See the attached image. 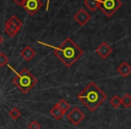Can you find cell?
<instances>
[{"mask_svg":"<svg viewBox=\"0 0 131 129\" xmlns=\"http://www.w3.org/2000/svg\"><path fill=\"white\" fill-rule=\"evenodd\" d=\"M9 62V58L4 53H0V67H4Z\"/></svg>","mask_w":131,"mask_h":129,"instance_id":"cell-18","label":"cell"},{"mask_svg":"<svg viewBox=\"0 0 131 129\" xmlns=\"http://www.w3.org/2000/svg\"><path fill=\"white\" fill-rule=\"evenodd\" d=\"M122 6L121 0H99L100 10L107 17H111Z\"/></svg>","mask_w":131,"mask_h":129,"instance_id":"cell-4","label":"cell"},{"mask_svg":"<svg viewBox=\"0 0 131 129\" xmlns=\"http://www.w3.org/2000/svg\"><path fill=\"white\" fill-rule=\"evenodd\" d=\"M84 3L92 12H94L99 6V0H84Z\"/></svg>","mask_w":131,"mask_h":129,"instance_id":"cell-13","label":"cell"},{"mask_svg":"<svg viewBox=\"0 0 131 129\" xmlns=\"http://www.w3.org/2000/svg\"><path fill=\"white\" fill-rule=\"evenodd\" d=\"M8 115H9V116H11V118H13L14 120H16L20 117L22 113H21V111L19 110L17 107H13V108L8 112Z\"/></svg>","mask_w":131,"mask_h":129,"instance_id":"cell-16","label":"cell"},{"mask_svg":"<svg viewBox=\"0 0 131 129\" xmlns=\"http://www.w3.org/2000/svg\"><path fill=\"white\" fill-rule=\"evenodd\" d=\"M9 20L11 21V22L13 23L15 25H16L18 28H20V29H21V27L23 26V22L20 20V19L17 18V16H15V15H13V16H11Z\"/></svg>","mask_w":131,"mask_h":129,"instance_id":"cell-19","label":"cell"},{"mask_svg":"<svg viewBox=\"0 0 131 129\" xmlns=\"http://www.w3.org/2000/svg\"><path fill=\"white\" fill-rule=\"evenodd\" d=\"M53 50L55 55L68 68L71 67L84 54L83 50L71 38L66 39L58 47H54Z\"/></svg>","mask_w":131,"mask_h":129,"instance_id":"cell-1","label":"cell"},{"mask_svg":"<svg viewBox=\"0 0 131 129\" xmlns=\"http://www.w3.org/2000/svg\"><path fill=\"white\" fill-rule=\"evenodd\" d=\"M110 104H111L113 107H115V108H118V107H120V105H122L121 98H120L118 96H117V95H115V96H113L112 98L111 99Z\"/></svg>","mask_w":131,"mask_h":129,"instance_id":"cell-15","label":"cell"},{"mask_svg":"<svg viewBox=\"0 0 131 129\" xmlns=\"http://www.w3.org/2000/svg\"><path fill=\"white\" fill-rule=\"evenodd\" d=\"M121 103L125 107L128 108L131 107V96L129 94H125L121 98Z\"/></svg>","mask_w":131,"mask_h":129,"instance_id":"cell-17","label":"cell"},{"mask_svg":"<svg viewBox=\"0 0 131 129\" xmlns=\"http://www.w3.org/2000/svg\"><path fill=\"white\" fill-rule=\"evenodd\" d=\"M13 1L15 3V4L18 5V6H23V4L24 3V1H25V0H13Z\"/></svg>","mask_w":131,"mask_h":129,"instance_id":"cell-21","label":"cell"},{"mask_svg":"<svg viewBox=\"0 0 131 129\" xmlns=\"http://www.w3.org/2000/svg\"><path fill=\"white\" fill-rule=\"evenodd\" d=\"M85 116L84 114L78 108V107H74L71 111L68 114L67 118L74 125H77L84 119Z\"/></svg>","mask_w":131,"mask_h":129,"instance_id":"cell-6","label":"cell"},{"mask_svg":"<svg viewBox=\"0 0 131 129\" xmlns=\"http://www.w3.org/2000/svg\"><path fill=\"white\" fill-rule=\"evenodd\" d=\"M5 31H6V33H7L10 37H15V35L19 33L20 28H18L16 25H15V24L8 19L6 22V24H5Z\"/></svg>","mask_w":131,"mask_h":129,"instance_id":"cell-9","label":"cell"},{"mask_svg":"<svg viewBox=\"0 0 131 129\" xmlns=\"http://www.w3.org/2000/svg\"><path fill=\"white\" fill-rule=\"evenodd\" d=\"M49 113H50V115L53 116V117L55 118V119L57 120H59L62 118V116H64V114L65 113L63 112V111L61 110V109L59 108V107L57 106V104L54 106V107H52V108L50 109V111H49Z\"/></svg>","mask_w":131,"mask_h":129,"instance_id":"cell-12","label":"cell"},{"mask_svg":"<svg viewBox=\"0 0 131 129\" xmlns=\"http://www.w3.org/2000/svg\"><path fill=\"white\" fill-rule=\"evenodd\" d=\"M57 106H58V107H59V108L61 109L64 113H66L67 111L68 110V109L70 108L69 103H68V101H66L65 99H63V98H62V99H60L59 101L57 103Z\"/></svg>","mask_w":131,"mask_h":129,"instance_id":"cell-14","label":"cell"},{"mask_svg":"<svg viewBox=\"0 0 131 129\" xmlns=\"http://www.w3.org/2000/svg\"><path fill=\"white\" fill-rule=\"evenodd\" d=\"M77 98L90 111H94L107 99V95L94 82H91L79 93Z\"/></svg>","mask_w":131,"mask_h":129,"instance_id":"cell-2","label":"cell"},{"mask_svg":"<svg viewBox=\"0 0 131 129\" xmlns=\"http://www.w3.org/2000/svg\"><path fill=\"white\" fill-rule=\"evenodd\" d=\"M42 5L40 0H25L22 6L30 15H33L42 7Z\"/></svg>","mask_w":131,"mask_h":129,"instance_id":"cell-5","label":"cell"},{"mask_svg":"<svg viewBox=\"0 0 131 129\" xmlns=\"http://www.w3.org/2000/svg\"><path fill=\"white\" fill-rule=\"evenodd\" d=\"M117 71H118L120 76L127 77L129 74H131V66L127 62H124L118 67Z\"/></svg>","mask_w":131,"mask_h":129,"instance_id":"cell-11","label":"cell"},{"mask_svg":"<svg viewBox=\"0 0 131 129\" xmlns=\"http://www.w3.org/2000/svg\"><path fill=\"white\" fill-rule=\"evenodd\" d=\"M49 3H50V0H47V6H46V11H49Z\"/></svg>","mask_w":131,"mask_h":129,"instance_id":"cell-22","label":"cell"},{"mask_svg":"<svg viewBox=\"0 0 131 129\" xmlns=\"http://www.w3.org/2000/svg\"><path fill=\"white\" fill-rule=\"evenodd\" d=\"M74 19L78 23V24L83 26L89 22L90 19H91V15H90L84 8H81V9H79V11L77 12V13L75 14Z\"/></svg>","mask_w":131,"mask_h":129,"instance_id":"cell-8","label":"cell"},{"mask_svg":"<svg viewBox=\"0 0 131 129\" xmlns=\"http://www.w3.org/2000/svg\"><path fill=\"white\" fill-rule=\"evenodd\" d=\"M96 53L102 59H107L112 53L113 50L106 42H102L98 47L96 48Z\"/></svg>","mask_w":131,"mask_h":129,"instance_id":"cell-7","label":"cell"},{"mask_svg":"<svg viewBox=\"0 0 131 129\" xmlns=\"http://www.w3.org/2000/svg\"><path fill=\"white\" fill-rule=\"evenodd\" d=\"M28 128L29 129H40V125L37 121L33 120L28 125Z\"/></svg>","mask_w":131,"mask_h":129,"instance_id":"cell-20","label":"cell"},{"mask_svg":"<svg viewBox=\"0 0 131 129\" xmlns=\"http://www.w3.org/2000/svg\"><path fill=\"white\" fill-rule=\"evenodd\" d=\"M36 55V51H34L33 48H31V46H26L24 47V49H23V51H21V56L26 61V62H30L31 61Z\"/></svg>","mask_w":131,"mask_h":129,"instance_id":"cell-10","label":"cell"},{"mask_svg":"<svg viewBox=\"0 0 131 129\" xmlns=\"http://www.w3.org/2000/svg\"><path fill=\"white\" fill-rule=\"evenodd\" d=\"M11 69L15 72V77L13 79V83L23 93H28L37 84V79L27 69L22 70L20 72H16L13 68Z\"/></svg>","mask_w":131,"mask_h":129,"instance_id":"cell-3","label":"cell"},{"mask_svg":"<svg viewBox=\"0 0 131 129\" xmlns=\"http://www.w3.org/2000/svg\"><path fill=\"white\" fill-rule=\"evenodd\" d=\"M3 42H4V39H3V37L0 35V45L3 44Z\"/></svg>","mask_w":131,"mask_h":129,"instance_id":"cell-23","label":"cell"}]
</instances>
